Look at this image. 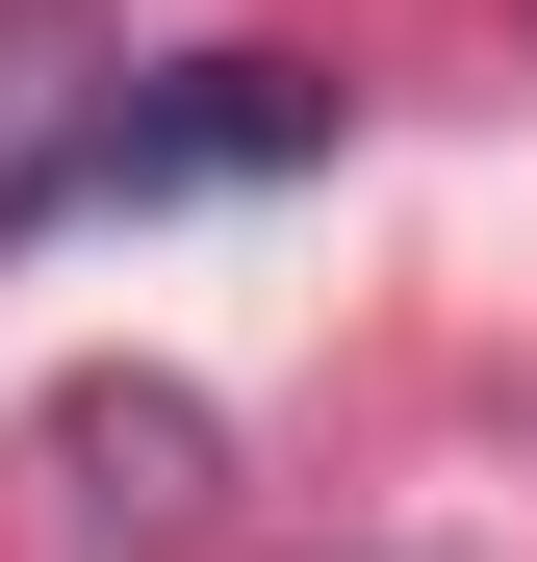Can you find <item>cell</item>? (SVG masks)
Masks as SVG:
<instances>
[{"label": "cell", "mask_w": 537, "mask_h": 562, "mask_svg": "<svg viewBox=\"0 0 537 562\" xmlns=\"http://www.w3.org/2000/svg\"><path fill=\"white\" fill-rule=\"evenodd\" d=\"M307 154H333V77H282V52H179V77L103 103V179H77V205H205V179H307Z\"/></svg>", "instance_id": "obj_1"}, {"label": "cell", "mask_w": 537, "mask_h": 562, "mask_svg": "<svg viewBox=\"0 0 537 562\" xmlns=\"http://www.w3.org/2000/svg\"><path fill=\"white\" fill-rule=\"evenodd\" d=\"M26 486H52L77 537H205L231 435H205V384H52V409H26Z\"/></svg>", "instance_id": "obj_2"}, {"label": "cell", "mask_w": 537, "mask_h": 562, "mask_svg": "<svg viewBox=\"0 0 537 562\" xmlns=\"http://www.w3.org/2000/svg\"><path fill=\"white\" fill-rule=\"evenodd\" d=\"M103 26H77V0H0V231H52L77 179H103Z\"/></svg>", "instance_id": "obj_3"}]
</instances>
